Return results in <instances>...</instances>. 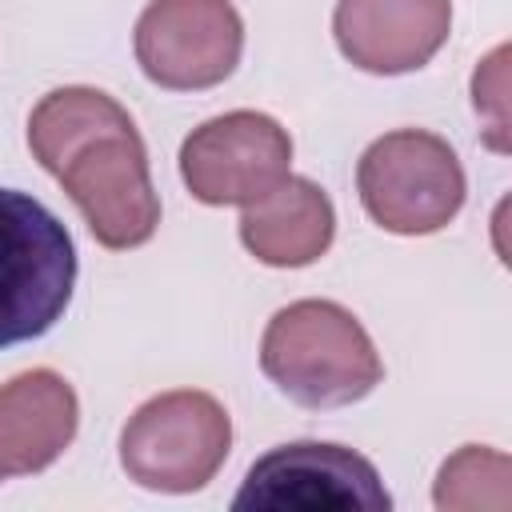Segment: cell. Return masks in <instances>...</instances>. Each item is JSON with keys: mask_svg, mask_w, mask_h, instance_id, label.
Segmentation results:
<instances>
[{"mask_svg": "<svg viewBox=\"0 0 512 512\" xmlns=\"http://www.w3.org/2000/svg\"><path fill=\"white\" fill-rule=\"evenodd\" d=\"M448 36V0H340L336 40L368 72L420 68Z\"/></svg>", "mask_w": 512, "mask_h": 512, "instance_id": "8", "label": "cell"}, {"mask_svg": "<svg viewBox=\"0 0 512 512\" xmlns=\"http://www.w3.org/2000/svg\"><path fill=\"white\" fill-rule=\"evenodd\" d=\"M288 136L260 112H232L184 140L180 168L204 204H252L276 188L288 164Z\"/></svg>", "mask_w": 512, "mask_h": 512, "instance_id": "6", "label": "cell"}, {"mask_svg": "<svg viewBox=\"0 0 512 512\" xmlns=\"http://www.w3.org/2000/svg\"><path fill=\"white\" fill-rule=\"evenodd\" d=\"M260 200L264 208H252L240 220V236L264 264H308L328 248L332 208L316 184L288 180Z\"/></svg>", "mask_w": 512, "mask_h": 512, "instance_id": "9", "label": "cell"}, {"mask_svg": "<svg viewBox=\"0 0 512 512\" xmlns=\"http://www.w3.org/2000/svg\"><path fill=\"white\" fill-rule=\"evenodd\" d=\"M144 72L164 88H204L232 72L240 20L228 0H156L136 28Z\"/></svg>", "mask_w": 512, "mask_h": 512, "instance_id": "7", "label": "cell"}, {"mask_svg": "<svg viewBox=\"0 0 512 512\" xmlns=\"http://www.w3.org/2000/svg\"><path fill=\"white\" fill-rule=\"evenodd\" d=\"M236 512H388L392 496L376 464L352 448L296 440L264 452L240 492Z\"/></svg>", "mask_w": 512, "mask_h": 512, "instance_id": "4", "label": "cell"}, {"mask_svg": "<svg viewBox=\"0 0 512 512\" xmlns=\"http://www.w3.org/2000/svg\"><path fill=\"white\" fill-rule=\"evenodd\" d=\"M360 196L392 232H436L464 200L456 152L428 132H392L360 160Z\"/></svg>", "mask_w": 512, "mask_h": 512, "instance_id": "5", "label": "cell"}, {"mask_svg": "<svg viewBox=\"0 0 512 512\" xmlns=\"http://www.w3.org/2000/svg\"><path fill=\"white\" fill-rule=\"evenodd\" d=\"M40 164L72 192L88 228L108 248L144 244L160 208L148 184L144 144L120 104L92 88L52 92L28 124Z\"/></svg>", "mask_w": 512, "mask_h": 512, "instance_id": "1", "label": "cell"}, {"mask_svg": "<svg viewBox=\"0 0 512 512\" xmlns=\"http://www.w3.org/2000/svg\"><path fill=\"white\" fill-rule=\"evenodd\" d=\"M264 372L300 404H344L360 400L376 380V352L340 304L300 300L280 308L264 332Z\"/></svg>", "mask_w": 512, "mask_h": 512, "instance_id": "3", "label": "cell"}, {"mask_svg": "<svg viewBox=\"0 0 512 512\" xmlns=\"http://www.w3.org/2000/svg\"><path fill=\"white\" fill-rule=\"evenodd\" d=\"M68 228L28 192L0 188V348L40 340L76 288Z\"/></svg>", "mask_w": 512, "mask_h": 512, "instance_id": "2", "label": "cell"}]
</instances>
